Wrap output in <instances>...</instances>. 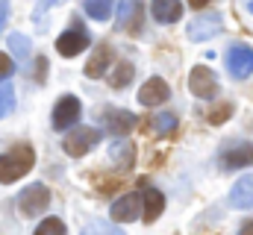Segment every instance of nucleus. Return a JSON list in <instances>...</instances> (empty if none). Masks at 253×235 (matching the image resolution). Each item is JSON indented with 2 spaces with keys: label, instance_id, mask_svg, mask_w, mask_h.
I'll use <instances>...</instances> for the list:
<instances>
[{
  "label": "nucleus",
  "instance_id": "obj_16",
  "mask_svg": "<svg viewBox=\"0 0 253 235\" xmlns=\"http://www.w3.org/2000/svg\"><path fill=\"white\" fill-rule=\"evenodd\" d=\"M230 203H233L236 209H251L253 206V174L242 176V179L233 185V191H230Z\"/></svg>",
  "mask_w": 253,
  "mask_h": 235
},
{
  "label": "nucleus",
  "instance_id": "obj_11",
  "mask_svg": "<svg viewBox=\"0 0 253 235\" xmlns=\"http://www.w3.org/2000/svg\"><path fill=\"white\" fill-rule=\"evenodd\" d=\"M118 27L124 33L141 30V0H121L118 3Z\"/></svg>",
  "mask_w": 253,
  "mask_h": 235
},
{
  "label": "nucleus",
  "instance_id": "obj_7",
  "mask_svg": "<svg viewBox=\"0 0 253 235\" xmlns=\"http://www.w3.org/2000/svg\"><path fill=\"white\" fill-rule=\"evenodd\" d=\"M85 47H88V33L80 27V21H74V27L68 33H62L59 41H56V50L62 56H80Z\"/></svg>",
  "mask_w": 253,
  "mask_h": 235
},
{
  "label": "nucleus",
  "instance_id": "obj_27",
  "mask_svg": "<svg viewBox=\"0 0 253 235\" xmlns=\"http://www.w3.org/2000/svg\"><path fill=\"white\" fill-rule=\"evenodd\" d=\"M230 112H233V106L227 103V106H221V109H215V112L209 115V120H212V123H224V120H227V115H230Z\"/></svg>",
  "mask_w": 253,
  "mask_h": 235
},
{
  "label": "nucleus",
  "instance_id": "obj_8",
  "mask_svg": "<svg viewBox=\"0 0 253 235\" xmlns=\"http://www.w3.org/2000/svg\"><path fill=\"white\" fill-rule=\"evenodd\" d=\"M221 15L218 12H206V15H197L194 21L189 24V39L191 41H206V39H212V36H218L221 33Z\"/></svg>",
  "mask_w": 253,
  "mask_h": 235
},
{
  "label": "nucleus",
  "instance_id": "obj_30",
  "mask_svg": "<svg viewBox=\"0 0 253 235\" xmlns=\"http://www.w3.org/2000/svg\"><path fill=\"white\" fill-rule=\"evenodd\" d=\"M191 6H194V9H200V6H206V3H209V0H189Z\"/></svg>",
  "mask_w": 253,
  "mask_h": 235
},
{
  "label": "nucleus",
  "instance_id": "obj_18",
  "mask_svg": "<svg viewBox=\"0 0 253 235\" xmlns=\"http://www.w3.org/2000/svg\"><path fill=\"white\" fill-rule=\"evenodd\" d=\"M132 77H135V68L129 65V62H118L115 68H112V74H109V85L112 88H124L132 82Z\"/></svg>",
  "mask_w": 253,
  "mask_h": 235
},
{
  "label": "nucleus",
  "instance_id": "obj_19",
  "mask_svg": "<svg viewBox=\"0 0 253 235\" xmlns=\"http://www.w3.org/2000/svg\"><path fill=\"white\" fill-rule=\"evenodd\" d=\"M109 156H112L115 165L129 168V165H132V156H135V147H132V141H115L112 150H109Z\"/></svg>",
  "mask_w": 253,
  "mask_h": 235
},
{
  "label": "nucleus",
  "instance_id": "obj_2",
  "mask_svg": "<svg viewBox=\"0 0 253 235\" xmlns=\"http://www.w3.org/2000/svg\"><path fill=\"white\" fill-rule=\"evenodd\" d=\"M100 141V129H91V126H77V129H71L68 135H65L62 147L68 156H74V159H80V156H85L94 144Z\"/></svg>",
  "mask_w": 253,
  "mask_h": 235
},
{
  "label": "nucleus",
  "instance_id": "obj_21",
  "mask_svg": "<svg viewBox=\"0 0 253 235\" xmlns=\"http://www.w3.org/2000/svg\"><path fill=\"white\" fill-rule=\"evenodd\" d=\"M83 235H124V233H121L112 221H100V218H94V221L85 224Z\"/></svg>",
  "mask_w": 253,
  "mask_h": 235
},
{
  "label": "nucleus",
  "instance_id": "obj_25",
  "mask_svg": "<svg viewBox=\"0 0 253 235\" xmlns=\"http://www.w3.org/2000/svg\"><path fill=\"white\" fill-rule=\"evenodd\" d=\"M12 106H15V94H12V88H9V85H0V118L9 115Z\"/></svg>",
  "mask_w": 253,
  "mask_h": 235
},
{
  "label": "nucleus",
  "instance_id": "obj_1",
  "mask_svg": "<svg viewBox=\"0 0 253 235\" xmlns=\"http://www.w3.org/2000/svg\"><path fill=\"white\" fill-rule=\"evenodd\" d=\"M33 165H36V153H33V147L18 144V147L6 150V153L0 156V182L9 185V182L21 179L24 174H30Z\"/></svg>",
  "mask_w": 253,
  "mask_h": 235
},
{
  "label": "nucleus",
  "instance_id": "obj_22",
  "mask_svg": "<svg viewBox=\"0 0 253 235\" xmlns=\"http://www.w3.org/2000/svg\"><path fill=\"white\" fill-rule=\"evenodd\" d=\"M153 129H156L159 135H168V132H174V129H177V115H171V112L153 115Z\"/></svg>",
  "mask_w": 253,
  "mask_h": 235
},
{
  "label": "nucleus",
  "instance_id": "obj_29",
  "mask_svg": "<svg viewBox=\"0 0 253 235\" xmlns=\"http://www.w3.org/2000/svg\"><path fill=\"white\" fill-rule=\"evenodd\" d=\"M239 235H253V221H248V224H242V230H239Z\"/></svg>",
  "mask_w": 253,
  "mask_h": 235
},
{
  "label": "nucleus",
  "instance_id": "obj_13",
  "mask_svg": "<svg viewBox=\"0 0 253 235\" xmlns=\"http://www.w3.org/2000/svg\"><path fill=\"white\" fill-rule=\"evenodd\" d=\"M138 194H126L121 200H115V206H112V221H118V224H129V221H138V212H141V206H138Z\"/></svg>",
  "mask_w": 253,
  "mask_h": 235
},
{
  "label": "nucleus",
  "instance_id": "obj_3",
  "mask_svg": "<svg viewBox=\"0 0 253 235\" xmlns=\"http://www.w3.org/2000/svg\"><path fill=\"white\" fill-rule=\"evenodd\" d=\"M47 203H50V191H47L42 182H36V185L24 188V191H21V197H18V209H21L27 218L42 215V212L47 209Z\"/></svg>",
  "mask_w": 253,
  "mask_h": 235
},
{
  "label": "nucleus",
  "instance_id": "obj_14",
  "mask_svg": "<svg viewBox=\"0 0 253 235\" xmlns=\"http://www.w3.org/2000/svg\"><path fill=\"white\" fill-rule=\"evenodd\" d=\"M103 123H106V129H109L112 135H126L129 129H135L138 118L132 115V112H124V109H115V112H106V118H103Z\"/></svg>",
  "mask_w": 253,
  "mask_h": 235
},
{
  "label": "nucleus",
  "instance_id": "obj_12",
  "mask_svg": "<svg viewBox=\"0 0 253 235\" xmlns=\"http://www.w3.org/2000/svg\"><path fill=\"white\" fill-rule=\"evenodd\" d=\"M138 197H141V212H144V221H147V224H150V221H156V218L162 215V209H165V197H162V191H159V188L144 185Z\"/></svg>",
  "mask_w": 253,
  "mask_h": 235
},
{
  "label": "nucleus",
  "instance_id": "obj_20",
  "mask_svg": "<svg viewBox=\"0 0 253 235\" xmlns=\"http://www.w3.org/2000/svg\"><path fill=\"white\" fill-rule=\"evenodd\" d=\"M112 6L115 0H83V9L94 18V21H106L112 15Z\"/></svg>",
  "mask_w": 253,
  "mask_h": 235
},
{
  "label": "nucleus",
  "instance_id": "obj_31",
  "mask_svg": "<svg viewBox=\"0 0 253 235\" xmlns=\"http://www.w3.org/2000/svg\"><path fill=\"white\" fill-rule=\"evenodd\" d=\"M42 3H44V6H50V3H62V0H39V9H42Z\"/></svg>",
  "mask_w": 253,
  "mask_h": 235
},
{
  "label": "nucleus",
  "instance_id": "obj_4",
  "mask_svg": "<svg viewBox=\"0 0 253 235\" xmlns=\"http://www.w3.org/2000/svg\"><path fill=\"white\" fill-rule=\"evenodd\" d=\"M189 88L194 97L212 100L218 94V79H215V74L206 65H197V68H191V74H189Z\"/></svg>",
  "mask_w": 253,
  "mask_h": 235
},
{
  "label": "nucleus",
  "instance_id": "obj_23",
  "mask_svg": "<svg viewBox=\"0 0 253 235\" xmlns=\"http://www.w3.org/2000/svg\"><path fill=\"white\" fill-rule=\"evenodd\" d=\"M36 235H68V230H65V224L59 218H44V221L39 224Z\"/></svg>",
  "mask_w": 253,
  "mask_h": 235
},
{
  "label": "nucleus",
  "instance_id": "obj_24",
  "mask_svg": "<svg viewBox=\"0 0 253 235\" xmlns=\"http://www.w3.org/2000/svg\"><path fill=\"white\" fill-rule=\"evenodd\" d=\"M9 47H12V53H15L18 59L30 56V39L21 36V33H12V36H9Z\"/></svg>",
  "mask_w": 253,
  "mask_h": 235
},
{
  "label": "nucleus",
  "instance_id": "obj_26",
  "mask_svg": "<svg viewBox=\"0 0 253 235\" xmlns=\"http://www.w3.org/2000/svg\"><path fill=\"white\" fill-rule=\"evenodd\" d=\"M12 71H15V62L6 56V53H0V82H3V79H9V77H12Z\"/></svg>",
  "mask_w": 253,
  "mask_h": 235
},
{
  "label": "nucleus",
  "instance_id": "obj_9",
  "mask_svg": "<svg viewBox=\"0 0 253 235\" xmlns=\"http://www.w3.org/2000/svg\"><path fill=\"white\" fill-rule=\"evenodd\" d=\"M171 97V88H168V82L162 79V77H150L141 88H138V103L141 106H159V103H165Z\"/></svg>",
  "mask_w": 253,
  "mask_h": 235
},
{
  "label": "nucleus",
  "instance_id": "obj_17",
  "mask_svg": "<svg viewBox=\"0 0 253 235\" xmlns=\"http://www.w3.org/2000/svg\"><path fill=\"white\" fill-rule=\"evenodd\" d=\"M109 65H112V50L106 47V44H100L91 59H88V65H85V77H91V79H100L106 71H109Z\"/></svg>",
  "mask_w": 253,
  "mask_h": 235
},
{
  "label": "nucleus",
  "instance_id": "obj_6",
  "mask_svg": "<svg viewBox=\"0 0 253 235\" xmlns=\"http://www.w3.org/2000/svg\"><path fill=\"white\" fill-rule=\"evenodd\" d=\"M227 71L236 79H248L253 74V47H245V44L230 47V53H227Z\"/></svg>",
  "mask_w": 253,
  "mask_h": 235
},
{
  "label": "nucleus",
  "instance_id": "obj_15",
  "mask_svg": "<svg viewBox=\"0 0 253 235\" xmlns=\"http://www.w3.org/2000/svg\"><path fill=\"white\" fill-rule=\"evenodd\" d=\"M150 12L159 24H174L183 15V3L180 0H150Z\"/></svg>",
  "mask_w": 253,
  "mask_h": 235
},
{
  "label": "nucleus",
  "instance_id": "obj_28",
  "mask_svg": "<svg viewBox=\"0 0 253 235\" xmlns=\"http://www.w3.org/2000/svg\"><path fill=\"white\" fill-rule=\"evenodd\" d=\"M6 18H9V3L0 0V33H3V27H6Z\"/></svg>",
  "mask_w": 253,
  "mask_h": 235
},
{
  "label": "nucleus",
  "instance_id": "obj_5",
  "mask_svg": "<svg viewBox=\"0 0 253 235\" xmlns=\"http://www.w3.org/2000/svg\"><path fill=\"white\" fill-rule=\"evenodd\" d=\"M253 165V141H236L230 147H224L221 153V168L224 171H239Z\"/></svg>",
  "mask_w": 253,
  "mask_h": 235
},
{
  "label": "nucleus",
  "instance_id": "obj_10",
  "mask_svg": "<svg viewBox=\"0 0 253 235\" xmlns=\"http://www.w3.org/2000/svg\"><path fill=\"white\" fill-rule=\"evenodd\" d=\"M80 112H83V106H80V100L77 97H62L56 106H53V126L56 129H68V126H74L77 120H80Z\"/></svg>",
  "mask_w": 253,
  "mask_h": 235
}]
</instances>
